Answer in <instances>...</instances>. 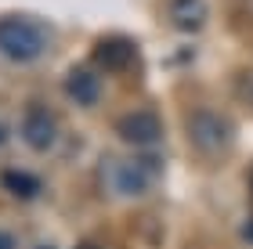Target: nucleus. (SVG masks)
<instances>
[{
    "mask_svg": "<svg viewBox=\"0 0 253 249\" xmlns=\"http://www.w3.org/2000/svg\"><path fill=\"white\" fill-rule=\"evenodd\" d=\"M76 249H105V246H98V242H84V246H76Z\"/></svg>",
    "mask_w": 253,
    "mask_h": 249,
    "instance_id": "obj_13",
    "label": "nucleus"
},
{
    "mask_svg": "<svg viewBox=\"0 0 253 249\" xmlns=\"http://www.w3.org/2000/svg\"><path fill=\"white\" fill-rule=\"evenodd\" d=\"M90 58H94L98 69L120 72V69H130L137 62V47H134L130 36H105V40H98V47H94Z\"/></svg>",
    "mask_w": 253,
    "mask_h": 249,
    "instance_id": "obj_7",
    "label": "nucleus"
},
{
    "mask_svg": "<svg viewBox=\"0 0 253 249\" xmlns=\"http://www.w3.org/2000/svg\"><path fill=\"white\" fill-rule=\"evenodd\" d=\"M7 138H11V134H7V123H0V148L7 144Z\"/></svg>",
    "mask_w": 253,
    "mask_h": 249,
    "instance_id": "obj_12",
    "label": "nucleus"
},
{
    "mask_svg": "<svg viewBox=\"0 0 253 249\" xmlns=\"http://www.w3.org/2000/svg\"><path fill=\"white\" fill-rule=\"evenodd\" d=\"M65 94L80 108H94L101 101V76L94 65H73L65 72Z\"/></svg>",
    "mask_w": 253,
    "mask_h": 249,
    "instance_id": "obj_6",
    "label": "nucleus"
},
{
    "mask_svg": "<svg viewBox=\"0 0 253 249\" xmlns=\"http://www.w3.org/2000/svg\"><path fill=\"white\" fill-rule=\"evenodd\" d=\"M170 22L181 33H203L210 22V4L206 0H170Z\"/></svg>",
    "mask_w": 253,
    "mask_h": 249,
    "instance_id": "obj_8",
    "label": "nucleus"
},
{
    "mask_svg": "<svg viewBox=\"0 0 253 249\" xmlns=\"http://www.w3.org/2000/svg\"><path fill=\"white\" fill-rule=\"evenodd\" d=\"M0 188L7 191V195H15L22 202H29V199H37L40 195V177L37 174H29V170H22V166H4L0 170Z\"/></svg>",
    "mask_w": 253,
    "mask_h": 249,
    "instance_id": "obj_9",
    "label": "nucleus"
},
{
    "mask_svg": "<svg viewBox=\"0 0 253 249\" xmlns=\"http://www.w3.org/2000/svg\"><path fill=\"white\" fill-rule=\"evenodd\" d=\"M22 138H26V144L33 152H47L58 141V119H54V112L43 101L26 108V116H22Z\"/></svg>",
    "mask_w": 253,
    "mask_h": 249,
    "instance_id": "obj_4",
    "label": "nucleus"
},
{
    "mask_svg": "<svg viewBox=\"0 0 253 249\" xmlns=\"http://www.w3.org/2000/svg\"><path fill=\"white\" fill-rule=\"evenodd\" d=\"M37 249H51V246H37Z\"/></svg>",
    "mask_w": 253,
    "mask_h": 249,
    "instance_id": "obj_15",
    "label": "nucleus"
},
{
    "mask_svg": "<svg viewBox=\"0 0 253 249\" xmlns=\"http://www.w3.org/2000/svg\"><path fill=\"white\" fill-rule=\"evenodd\" d=\"M250 188H253V170H250Z\"/></svg>",
    "mask_w": 253,
    "mask_h": 249,
    "instance_id": "obj_14",
    "label": "nucleus"
},
{
    "mask_svg": "<svg viewBox=\"0 0 253 249\" xmlns=\"http://www.w3.org/2000/svg\"><path fill=\"white\" fill-rule=\"evenodd\" d=\"M246 239V246H253V217H246V224H243V231H239Z\"/></svg>",
    "mask_w": 253,
    "mask_h": 249,
    "instance_id": "obj_11",
    "label": "nucleus"
},
{
    "mask_svg": "<svg viewBox=\"0 0 253 249\" xmlns=\"http://www.w3.org/2000/svg\"><path fill=\"white\" fill-rule=\"evenodd\" d=\"M116 134L120 141L134 144V148H152V144H159V138H163V123H159L156 112H126V116L116 123Z\"/></svg>",
    "mask_w": 253,
    "mask_h": 249,
    "instance_id": "obj_5",
    "label": "nucleus"
},
{
    "mask_svg": "<svg viewBox=\"0 0 253 249\" xmlns=\"http://www.w3.org/2000/svg\"><path fill=\"white\" fill-rule=\"evenodd\" d=\"M0 249H18V239L11 231H0Z\"/></svg>",
    "mask_w": 253,
    "mask_h": 249,
    "instance_id": "obj_10",
    "label": "nucleus"
},
{
    "mask_svg": "<svg viewBox=\"0 0 253 249\" xmlns=\"http://www.w3.org/2000/svg\"><path fill=\"white\" fill-rule=\"evenodd\" d=\"M185 134H188V144L203 159H224L235 144L232 119L221 116L217 108H192L185 119Z\"/></svg>",
    "mask_w": 253,
    "mask_h": 249,
    "instance_id": "obj_3",
    "label": "nucleus"
},
{
    "mask_svg": "<svg viewBox=\"0 0 253 249\" xmlns=\"http://www.w3.org/2000/svg\"><path fill=\"white\" fill-rule=\"evenodd\" d=\"M51 47V29L33 15H0V58L11 65H33Z\"/></svg>",
    "mask_w": 253,
    "mask_h": 249,
    "instance_id": "obj_1",
    "label": "nucleus"
},
{
    "mask_svg": "<svg viewBox=\"0 0 253 249\" xmlns=\"http://www.w3.org/2000/svg\"><path fill=\"white\" fill-rule=\"evenodd\" d=\"M163 174V159L156 152H137V155H105L101 159V180L123 199H137Z\"/></svg>",
    "mask_w": 253,
    "mask_h": 249,
    "instance_id": "obj_2",
    "label": "nucleus"
}]
</instances>
